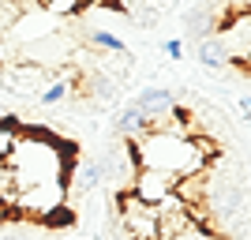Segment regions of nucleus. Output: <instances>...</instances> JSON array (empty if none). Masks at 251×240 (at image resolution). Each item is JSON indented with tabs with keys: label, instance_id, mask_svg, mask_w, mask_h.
I'll use <instances>...</instances> for the list:
<instances>
[{
	"label": "nucleus",
	"instance_id": "obj_1",
	"mask_svg": "<svg viewBox=\"0 0 251 240\" xmlns=\"http://www.w3.org/2000/svg\"><path fill=\"white\" fill-rule=\"evenodd\" d=\"M124 146L135 158L139 169H157V173H169L176 180L188 177V173H202L218 154V146L206 135L184 139V135H173V132H143L135 139H124Z\"/></svg>",
	"mask_w": 251,
	"mask_h": 240
},
{
	"label": "nucleus",
	"instance_id": "obj_5",
	"mask_svg": "<svg viewBox=\"0 0 251 240\" xmlns=\"http://www.w3.org/2000/svg\"><path fill=\"white\" fill-rule=\"evenodd\" d=\"M98 184H101V169H98V161H75V165L68 169V177H64L68 195H90Z\"/></svg>",
	"mask_w": 251,
	"mask_h": 240
},
{
	"label": "nucleus",
	"instance_id": "obj_8",
	"mask_svg": "<svg viewBox=\"0 0 251 240\" xmlns=\"http://www.w3.org/2000/svg\"><path fill=\"white\" fill-rule=\"evenodd\" d=\"M68 98H72V83H68V79H60V75H52L34 102H42V105H60V102H68Z\"/></svg>",
	"mask_w": 251,
	"mask_h": 240
},
{
	"label": "nucleus",
	"instance_id": "obj_2",
	"mask_svg": "<svg viewBox=\"0 0 251 240\" xmlns=\"http://www.w3.org/2000/svg\"><path fill=\"white\" fill-rule=\"evenodd\" d=\"M116 225H120L124 240H157V210L135 199L131 191H120L116 195Z\"/></svg>",
	"mask_w": 251,
	"mask_h": 240
},
{
	"label": "nucleus",
	"instance_id": "obj_6",
	"mask_svg": "<svg viewBox=\"0 0 251 240\" xmlns=\"http://www.w3.org/2000/svg\"><path fill=\"white\" fill-rule=\"evenodd\" d=\"M143 132H147V116H143V109H139L135 102L124 105L120 116H116V135H120V139H135V135H143Z\"/></svg>",
	"mask_w": 251,
	"mask_h": 240
},
{
	"label": "nucleus",
	"instance_id": "obj_9",
	"mask_svg": "<svg viewBox=\"0 0 251 240\" xmlns=\"http://www.w3.org/2000/svg\"><path fill=\"white\" fill-rule=\"evenodd\" d=\"M19 132H23V128H19V116H15V113H8L4 120H0V161H8V158H11Z\"/></svg>",
	"mask_w": 251,
	"mask_h": 240
},
{
	"label": "nucleus",
	"instance_id": "obj_10",
	"mask_svg": "<svg viewBox=\"0 0 251 240\" xmlns=\"http://www.w3.org/2000/svg\"><path fill=\"white\" fill-rule=\"evenodd\" d=\"M38 8L49 19H64V15H79L86 8V0H38Z\"/></svg>",
	"mask_w": 251,
	"mask_h": 240
},
{
	"label": "nucleus",
	"instance_id": "obj_12",
	"mask_svg": "<svg viewBox=\"0 0 251 240\" xmlns=\"http://www.w3.org/2000/svg\"><path fill=\"white\" fill-rule=\"evenodd\" d=\"M165 53L173 56V60H180V56H184V45L180 42H165Z\"/></svg>",
	"mask_w": 251,
	"mask_h": 240
},
{
	"label": "nucleus",
	"instance_id": "obj_11",
	"mask_svg": "<svg viewBox=\"0 0 251 240\" xmlns=\"http://www.w3.org/2000/svg\"><path fill=\"white\" fill-rule=\"evenodd\" d=\"M86 42L94 45V49H105V53H113V56H127V45L116 38V34H109V30H90L86 34Z\"/></svg>",
	"mask_w": 251,
	"mask_h": 240
},
{
	"label": "nucleus",
	"instance_id": "obj_3",
	"mask_svg": "<svg viewBox=\"0 0 251 240\" xmlns=\"http://www.w3.org/2000/svg\"><path fill=\"white\" fill-rule=\"evenodd\" d=\"M176 188V177H169V173H157V169H135V177L127 180V188L135 199H143L147 207H157V203H165Z\"/></svg>",
	"mask_w": 251,
	"mask_h": 240
},
{
	"label": "nucleus",
	"instance_id": "obj_4",
	"mask_svg": "<svg viewBox=\"0 0 251 240\" xmlns=\"http://www.w3.org/2000/svg\"><path fill=\"white\" fill-rule=\"evenodd\" d=\"M135 105L143 109V116L150 120H161V116L176 113V98H173V90H161V86H147V90H139Z\"/></svg>",
	"mask_w": 251,
	"mask_h": 240
},
{
	"label": "nucleus",
	"instance_id": "obj_7",
	"mask_svg": "<svg viewBox=\"0 0 251 240\" xmlns=\"http://www.w3.org/2000/svg\"><path fill=\"white\" fill-rule=\"evenodd\" d=\"M195 56H199V64H206V68H214V72L229 68V53H225V45H221V38H202Z\"/></svg>",
	"mask_w": 251,
	"mask_h": 240
}]
</instances>
